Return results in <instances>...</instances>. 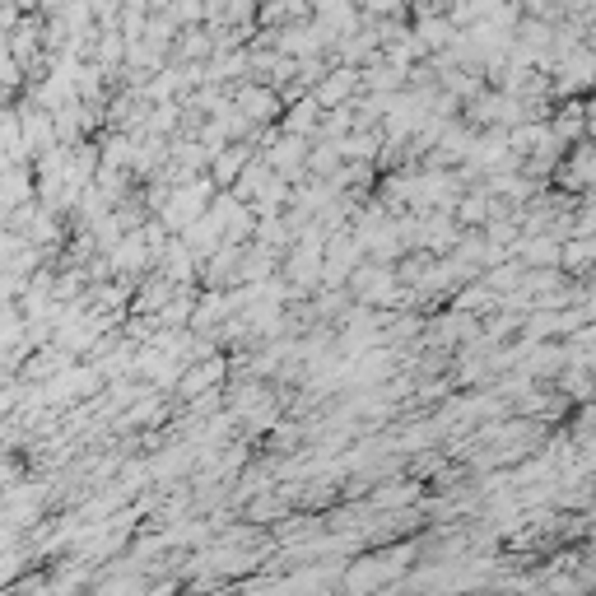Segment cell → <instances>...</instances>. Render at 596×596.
Instances as JSON below:
<instances>
[]
</instances>
